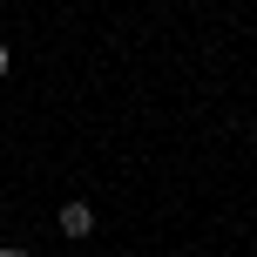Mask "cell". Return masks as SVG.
I'll return each mask as SVG.
<instances>
[{
    "label": "cell",
    "instance_id": "6da1fadb",
    "mask_svg": "<svg viewBox=\"0 0 257 257\" xmlns=\"http://www.w3.org/2000/svg\"><path fill=\"white\" fill-rule=\"evenodd\" d=\"M54 230H61V237H75V244H81V237L95 230V210H88V203H61V210H54Z\"/></svg>",
    "mask_w": 257,
    "mask_h": 257
},
{
    "label": "cell",
    "instance_id": "7a4b0ae2",
    "mask_svg": "<svg viewBox=\"0 0 257 257\" xmlns=\"http://www.w3.org/2000/svg\"><path fill=\"white\" fill-rule=\"evenodd\" d=\"M7 68H14V54H7V41H0V81H7Z\"/></svg>",
    "mask_w": 257,
    "mask_h": 257
},
{
    "label": "cell",
    "instance_id": "3957f363",
    "mask_svg": "<svg viewBox=\"0 0 257 257\" xmlns=\"http://www.w3.org/2000/svg\"><path fill=\"white\" fill-rule=\"evenodd\" d=\"M0 257H27V250H21V244H7V250H0Z\"/></svg>",
    "mask_w": 257,
    "mask_h": 257
}]
</instances>
